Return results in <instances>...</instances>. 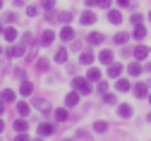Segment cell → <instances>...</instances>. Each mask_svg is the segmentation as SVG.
<instances>
[{
    "instance_id": "obj_28",
    "label": "cell",
    "mask_w": 151,
    "mask_h": 141,
    "mask_svg": "<svg viewBox=\"0 0 151 141\" xmlns=\"http://www.w3.org/2000/svg\"><path fill=\"white\" fill-rule=\"evenodd\" d=\"M55 117H58L60 122H63V120H67V110H55Z\"/></svg>"
},
{
    "instance_id": "obj_44",
    "label": "cell",
    "mask_w": 151,
    "mask_h": 141,
    "mask_svg": "<svg viewBox=\"0 0 151 141\" xmlns=\"http://www.w3.org/2000/svg\"><path fill=\"white\" fill-rule=\"evenodd\" d=\"M34 141H43V139H41V136H39V139H34Z\"/></svg>"
},
{
    "instance_id": "obj_10",
    "label": "cell",
    "mask_w": 151,
    "mask_h": 141,
    "mask_svg": "<svg viewBox=\"0 0 151 141\" xmlns=\"http://www.w3.org/2000/svg\"><path fill=\"white\" fill-rule=\"evenodd\" d=\"M53 134V125H39V136H48Z\"/></svg>"
},
{
    "instance_id": "obj_30",
    "label": "cell",
    "mask_w": 151,
    "mask_h": 141,
    "mask_svg": "<svg viewBox=\"0 0 151 141\" xmlns=\"http://www.w3.org/2000/svg\"><path fill=\"white\" fill-rule=\"evenodd\" d=\"M96 5L103 7V10H108V7H110V0H96Z\"/></svg>"
},
{
    "instance_id": "obj_15",
    "label": "cell",
    "mask_w": 151,
    "mask_h": 141,
    "mask_svg": "<svg viewBox=\"0 0 151 141\" xmlns=\"http://www.w3.org/2000/svg\"><path fill=\"white\" fill-rule=\"evenodd\" d=\"M17 112H19L22 117H27V115H29V105H27V103H17Z\"/></svg>"
},
{
    "instance_id": "obj_25",
    "label": "cell",
    "mask_w": 151,
    "mask_h": 141,
    "mask_svg": "<svg viewBox=\"0 0 151 141\" xmlns=\"http://www.w3.org/2000/svg\"><path fill=\"white\" fill-rule=\"evenodd\" d=\"M5 38H7V41H14V38H17V31H14V29H5Z\"/></svg>"
},
{
    "instance_id": "obj_39",
    "label": "cell",
    "mask_w": 151,
    "mask_h": 141,
    "mask_svg": "<svg viewBox=\"0 0 151 141\" xmlns=\"http://www.w3.org/2000/svg\"><path fill=\"white\" fill-rule=\"evenodd\" d=\"M144 69H146V72H151V62H149V65H146V67H144Z\"/></svg>"
},
{
    "instance_id": "obj_22",
    "label": "cell",
    "mask_w": 151,
    "mask_h": 141,
    "mask_svg": "<svg viewBox=\"0 0 151 141\" xmlns=\"http://www.w3.org/2000/svg\"><path fill=\"white\" fill-rule=\"evenodd\" d=\"M99 77H101V72H99L96 67H93V69H89V82H96Z\"/></svg>"
},
{
    "instance_id": "obj_31",
    "label": "cell",
    "mask_w": 151,
    "mask_h": 141,
    "mask_svg": "<svg viewBox=\"0 0 151 141\" xmlns=\"http://www.w3.org/2000/svg\"><path fill=\"white\" fill-rule=\"evenodd\" d=\"M115 43H127V34H118L115 36Z\"/></svg>"
},
{
    "instance_id": "obj_29",
    "label": "cell",
    "mask_w": 151,
    "mask_h": 141,
    "mask_svg": "<svg viewBox=\"0 0 151 141\" xmlns=\"http://www.w3.org/2000/svg\"><path fill=\"white\" fill-rule=\"evenodd\" d=\"M22 93H24V96H29V93H31V84H29V82H24V84H22Z\"/></svg>"
},
{
    "instance_id": "obj_46",
    "label": "cell",
    "mask_w": 151,
    "mask_h": 141,
    "mask_svg": "<svg viewBox=\"0 0 151 141\" xmlns=\"http://www.w3.org/2000/svg\"><path fill=\"white\" fill-rule=\"evenodd\" d=\"M0 53H3V48H0Z\"/></svg>"
},
{
    "instance_id": "obj_26",
    "label": "cell",
    "mask_w": 151,
    "mask_h": 141,
    "mask_svg": "<svg viewBox=\"0 0 151 141\" xmlns=\"http://www.w3.org/2000/svg\"><path fill=\"white\" fill-rule=\"evenodd\" d=\"M142 19H144V17H142L139 12H134V14H132V24H134V26H139V24H142Z\"/></svg>"
},
{
    "instance_id": "obj_42",
    "label": "cell",
    "mask_w": 151,
    "mask_h": 141,
    "mask_svg": "<svg viewBox=\"0 0 151 141\" xmlns=\"http://www.w3.org/2000/svg\"><path fill=\"white\" fill-rule=\"evenodd\" d=\"M3 29H5V26H3V24H0V34H3Z\"/></svg>"
},
{
    "instance_id": "obj_38",
    "label": "cell",
    "mask_w": 151,
    "mask_h": 141,
    "mask_svg": "<svg viewBox=\"0 0 151 141\" xmlns=\"http://www.w3.org/2000/svg\"><path fill=\"white\" fill-rule=\"evenodd\" d=\"M14 5H17V7H22V5H24V0H14Z\"/></svg>"
},
{
    "instance_id": "obj_45",
    "label": "cell",
    "mask_w": 151,
    "mask_h": 141,
    "mask_svg": "<svg viewBox=\"0 0 151 141\" xmlns=\"http://www.w3.org/2000/svg\"><path fill=\"white\" fill-rule=\"evenodd\" d=\"M0 10H3V0H0Z\"/></svg>"
},
{
    "instance_id": "obj_36",
    "label": "cell",
    "mask_w": 151,
    "mask_h": 141,
    "mask_svg": "<svg viewBox=\"0 0 151 141\" xmlns=\"http://www.w3.org/2000/svg\"><path fill=\"white\" fill-rule=\"evenodd\" d=\"M14 141H29V139H27V134H24V132H19V136H17Z\"/></svg>"
},
{
    "instance_id": "obj_35",
    "label": "cell",
    "mask_w": 151,
    "mask_h": 141,
    "mask_svg": "<svg viewBox=\"0 0 151 141\" xmlns=\"http://www.w3.org/2000/svg\"><path fill=\"white\" fill-rule=\"evenodd\" d=\"M36 12H39V10H36V7H34V5H29V7H27V14H29V17H34V14H36Z\"/></svg>"
},
{
    "instance_id": "obj_14",
    "label": "cell",
    "mask_w": 151,
    "mask_h": 141,
    "mask_svg": "<svg viewBox=\"0 0 151 141\" xmlns=\"http://www.w3.org/2000/svg\"><path fill=\"white\" fill-rule=\"evenodd\" d=\"M65 60H67V50H65V48H60L58 53H55V62H65Z\"/></svg>"
},
{
    "instance_id": "obj_33",
    "label": "cell",
    "mask_w": 151,
    "mask_h": 141,
    "mask_svg": "<svg viewBox=\"0 0 151 141\" xmlns=\"http://www.w3.org/2000/svg\"><path fill=\"white\" fill-rule=\"evenodd\" d=\"M103 103H115V96H110V93H106V96H103Z\"/></svg>"
},
{
    "instance_id": "obj_19",
    "label": "cell",
    "mask_w": 151,
    "mask_h": 141,
    "mask_svg": "<svg viewBox=\"0 0 151 141\" xmlns=\"http://www.w3.org/2000/svg\"><path fill=\"white\" fill-rule=\"evenodd\" d=\"M99 60H101V62H110V60H113V53H110V50H103V53L99 55Z\"/></svg>"
},
{
    "instance_id": "obj_4",
    "label": "cell",
    "mask_w": 151,
    "mask_h": 141,
    "mask_svg": "<svg viewBox=\"0 0 151 141\" xmlns=\"http://www.w3.org/2000/svg\"><path fill=\"white\" fill-rule=\"evenodd\" d=\"M118 115H120V117H132V108H129L127 103H120V108H118Z\"/></svg>"
},
{
    "instance_id": "obj_5",
    "label": "cell",
    "mask_w": 151,
    "mask_h": 141,
    "mask_svg": "<svg viewBox=\"0 0 151 141\" xmlns=\"http://www.w3.org/2000/svg\"><path fill=\"white\" fill-rule=\"evenodd\" d=\"M142 69H144V67L139 65V60H137V62H132V65H129V69H127V72H129L132 77H139V74H142Z\"/></svg>"
},
{
    "instance_id": "obj_32",
    "label": "cell",
    "mask_w": 151,
    "mask_h": 141,
    "mask_svg": "<svg viewBox=\"0 0 151 141\" xmlns=\"http://www.w3.org/2000/svg\"><path fill=\"white\" fill-rule=\"evenodd\" d=\"M70 19H72V12H63L60 14V22H70Z\"/></svg>"
},
{
    "instance_id": "obj_47",
    "label": "cell",
    "mask_w": 151,
    "mask_h": 141,
    "mask_svg": "<svg viewBox=\"0 0 151 141\" xmlns=\"http://www.w3.org/2000/svg\"><path fill=\"white\" fill-rule=\"evenodd\" d=\"M149 100H151V96H149Z\"/></svg>"
},
{
    "instance_id": "obj_1",
    "label": "cell",
    "mask_w": 151,
    "mask_h": 141,
    "mask_svg": "<svg viewBox=\"0 0 151 141\" xmlns=\"http://www.w3.org/2000/svg\"><path fill=\"white\" fill-rule=\"evenodd\" d=\"M72 86H74V91H79V93H91V86H89V82L86 79H82V77H77L72 82Z\"/></svg>"
},
{
    "instance_id": "obj_20",
    "label": "cell",
    "mask_w": 151,
    "mask_h": 141,
    "mask_svg": "<svg viewBox=\"0 0 151 141\" xmlns=\"http://www.w3.org/2000/svg\"><path fill=\"white\" fill-rule=\"evenodd\" d=\"M115 89H118V91H129V82H127V79H120Z\"/></svg>"
},
{
    "instance_id": "obj_24",
    "label": "cell",
    "mask_w": 151,
    "mask_h": 141,
    "mask_svg": "<svg viewBox=\"0 0 151 141\" xmlns=\"http://www.w3.org/2000/svg\"><path fill=\"white\" fill-rule=\"evenodd\" d=\"M36 69H39V72H46V69H48V60H39V62H36Z\"/></svg>"
},
{
    "instance_id": "obj_37",
    "label": "cell",
    "mask_w": 151,
    "mask_h": 141,
    "mask_svg": "<svg viewBox=\"0 0 151 141\" xmlns=\"http://www.w3.org/2000/svg\"><path fill=\"white\" fill-rule=\"evenodd\" d=\"M118 5H122V7H129V0H118Z\"/></svg>"
},
{
    "instance_id": "obj_21",
    "label": "cell",
    "mask_w": 151,
    "mask_h": 141,
    "mask_svg": "<svg viewBox=\"0 0 151 141\" xmlns=\"http://www.w3.org/2000/svg\"><path fill=\"white\" fill-rule=\"evenodd\" d=\"M41 7H43V10H48V12H50V10H53V7H55V0H41Z\"/></svg>"
},
{
    "instance_id": "obj_18",
    "label": "cell",
    "mask_w": 151,
    "mask_h": 141,
    "mask_svg": "<svg viewBox=\"0 0 151 141\" xmlns=\"http://www.w3.org/2000/svg\"><path fill=\"white\" fill-rule=\"evenodd\" d=\"M108 129V122H103V120H99L96 125H93V132H106Z\"/></svg>"
},
{
    "instance_id": "obj_8",
    "label": "cell",
    "mask_w": 151,
    "mask_h": 141,
    "mask_svg": "<svg viewBox=\"0 0 151 141\" xmlns=\"http://www.w3.org/2000/svg\"><path fill=\"white\" fill-rule=\"evenodd\" d=\"M134 96H137V98H144V96H149V91H146V84H137V86H134Z\"/></svg>"
},
{
    "instance_id": "obj_13",
    "label": "cell",
    "mask_w": 151,
    "mask_h": 141,
    "mask_svg": "<svg viewBox=\"0 0 151 141\" xmlns=\"http://www.w3.org/2000/svg\"><path fill=\"white\" fill-rule=\"evenodd\" d=\"M108 74H110V77H120V74H122V65H110Z\"/></svg>"
},
{
    "instance_id": "obj_9",
    "label": "cell",
    "mask_w": 151,
    "mask_h": 141,
    "mask_svg": "<svg viewBox=\"0 0 151 141\" xmlns=\"http://www.w3.org/2000/svg\"><path fill=\"white\" fill-rule=\"evenodd\" d=\"M39 41H41V46H50L53 43V31H43V36L39 38Z\"/></svg>"
},
{
    "instance_id": "obj_11",
    "label": "cell",
    "mask_w": 151,
    "mask_h": 141,
    "mask_svg": "<svg viewBox=\"0 0 151 141\" xmlns=\"http://www.w3.org/2000/svg\"><path fill=\"white\" fill-rule=\"evenodd\" d=\"M0 98H3V103H12V100H14V93H12L10 89H5L3 93H0Z\"/></svg>"
},
{
    "instance_id": "obj_2",
    "label": "cell",
    "mask_w": 151,
    "mask_h": 141,
    "mask_svg": "<svg viewBox=\"0 0 151 141\" xmlns=\"http://www.w3.org/2000/svg\"><path fill=\"white\" fill-rule=\"evenodd\" d=\"M79 22H82V24H93V22H96V14H93V12H84V14L79 17Z\"/></svg>"
},
{
    "instance_id": "obj_12",
    "label": "cell",
    "mask_w": 151,
    "mask_h": 141,
    "mask_svg": "<svg viewBox=\"0 0 151 141\" xmlns=\"http://www.w3.org/2000/svg\"><path fill=\"white\" fill-rule=\"evenodd\" d=\"M101 41H103V34H96V31L89 34V43H91V46H96V43H101Z\"/></svg>"
},
{
    "instance_id": "obj_40",
    "label": "cell",
    "mask_w": 151,
    "mask_h": 141,
    "mask_svg": "<svg viewBox=\"0 0 151 141\" xmlns=\"http://www.w3.org/2000/svg\"><path fill=\"white\" fill-rule=\"evenodd\" d=\"M3 129H5V125H3V120H0V132H3Z\"/></svg>"
},
{
    "instance_id": "obj_27",
    "label": "cell",
    "mask_w": 151,
    "mask_h": 141,
    "mask_svg": "<svg viewBox=\"0 0 151 141\" xmlns=\"http://www.w3.org/2000/svg\"><path fill=\"white\" fill-rule=\"evenodd\" d=\"M60 36H63V38H72V36H74V31H72V29H70V26H65V29H63V34H60Z\"/></svg>"
},
{
    "instance_id": "obj_49",
    "label": "cell",
    "mask_w": 151,
    "mask_h": 141,
    "mask_svg": "<svg viewBox=\"0 0 151 141\" xmlns=\"http://www.w3.org/2000/svg\"><path fill=\"white\" fill-rule=\"evenodd\" d=\"M149 19H151V14H149Z\"/></svg>"
},
{
    "instance_id": "obj_3",
    "label": "cell",
    "mask_w": 151,
    "mask_h": 141,
    "mask_svg": "<svg viewBox=\"0 0 151 141\" xmlns=\"http://www.w3.org/2000/svg\"><path fill=\"white\" fill-rule=\"evenodd\" d=\"M134 57H137V60H144V57H149V48H146V46H137V50H134Z\"/></svg>"
},
{
    "instance_id": "obj_23",
    "label": "cell",
    "mask_w": 151,
    "mask_h": 141,
    "mask_svg": "<svg viewBox=\"0 0 151 141\" xmlns=\"http://www.w3.org/2000/svg\"><path fill=\"white\" fill-rule=\"evenodd\" d=\"M14 127H17V132H27V122H24V120H17V122H14Z\"/></svg>"
},
{
    "instance_id": "obj_17",
    "label": "cell",
    "mask_w": 151,
    "mask_h": 141,
    "mask_svg": "<svg viewBox=\"0 0 151 141\" xmlns=\"http://www.w3.org/2000/svg\"><path fill=\"white\" fill-rule=\"evenodd\" d=\"M91 60H93V55H91V53H82V55H79V62H82V65H89Z\"/></svg>"
},
{
    "instance_id": "obj_16",
    "label": "cell",
    "mask_w": 151,
    "mask_h": 141,
    "mask_svg": "<svg viewBox=\"0 0 151 141\" xmlns=\"http://www.w3.org/2000/svg\"><path fill=\"white\" fill-rule=\"evenodd\" d=\"M132 36H134L137 41H142V38L146 36V29H144V26H137V29H134V34H132Z\"/></svg>"
},
{
    "instance_id": "obj_43",
    "label": "cell",
    "mask_w": 151,
    "mask_h": 141,
    "mask_svg": "<svg viewBox=\"0 0 151 141\" xmlns=\"http://www.w3.org/2000/svg\"><path fill=\"white\" fill-rule=\"evenodd\" d=\"M3 110H5V105H0V112H3Z\"/></svg>"
},
{
    "instance_id": "obj_34",
    "label": "cell",
    "mask_w": 151,
    "mask_h": 141,
    "mask_svg": "<svg viewBox=\"0 0 151 141\" xmlns=\"http://www.w3.org/2000/svg\"><path fill=\"white\" fill-rule=\"evenodd\" d=\"M14 19H17L14 12H7V14H5V22H14Z\"/></svg>"
},
{
    "instance_id": "obj_7",
    "label": "cell",
    "mask_w": 151,
    "mask_h": 141,
    "mask_svg": "<svg viewBox=\"0 0 151 141\" xmlns=\"http://www.w3.org/2000/svg\"><path fill=\"white\" fill-rule=\"evenodd\" d=\"M65 103H67L70 108H74V105H77V103H79V91H77V93H70V96L65 98Z\"/></svg>"
},
{
    "instance_id": "obj_41",
    "label": "cell",
    "mask_w": 151,
    "mask_h": 141,
    "mask_svg": "<svg viewBox=\"0 0 151 141\" xmlns=\"http://www.w3.org/2000/svg\"><path fill=\"white\" fill-rule=\"evenodd\" d=\"M146 120H149V122H151V112H149V115H146Z\"/></svg>"
},
{
    "instance_id": "obj_48",
    "label": "cell",
    "mask_w": 151,
    "mask_h": 141,
    "mask_svg": "<svg viewBox=\"0 0 151 141\" xmlns=\"http://www.w3.org/2000/svg\"><path fill=\"white\" fill-rule=\"evenodd\" d=\"M65 141H70V139H65Z\"/></svg>"
},
{
    "instance_id": "obj_6",
    "label": "cell",
    "mask_w": 151,
    "mask_h": 141,
    "mask_svg": "<svg viewBox=\"0 0 151 141\" xmlns=\"http://www.w3.org/2000/svg\"><path fill=\"white\" fill-rule=\"evenodd\" d=\"M108 19H110L113 24H120V22H122V14H120L118 10H110V12H108Z\"/></svg>"
}]
</instances>
